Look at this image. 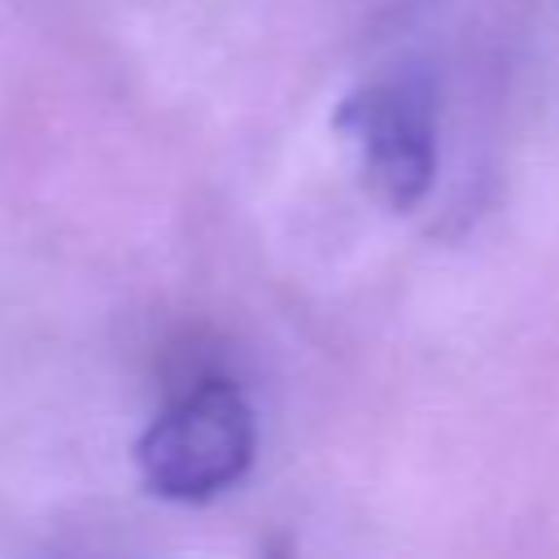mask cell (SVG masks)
Segmentation results:
<instances>
[{"mask_svg": "<svg viewBox=\"0 0 559 559\" xmlns=\"http://www.w3.org/2000/svg\"><path fill=\"white\" fill-rule=\"evenodd\" d=\"M258 450V424L245 393L205 376L170 397L135 441V467L148 493L166 502H210L231 489Z\"/></svg>", "mask_w": 559, "mask_h": 559, "instance_id": "cell-1", "label": "cell"}, {"mask_svg": "<svg viewBox=\"0 0 559 559\" xmlns=\"http://www.w3.org/2000/svg\"><path fill=\"white\" fill-rule=\"evenodd\" d=\"M336 131L349 135L362 179L389 210H415L437 175L432 96L411 79H384L349 92L336 109Z\"/></svg>", "mask_w": 559, "mask_h": 559, "instance_id": "cell-2", "label": "cell"}]
</instances>
